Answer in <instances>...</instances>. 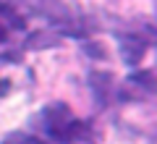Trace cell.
<instances>
[{
    "label": "cell",
    "mask_w": 157,
    "mask_h": 144,
    "mask_svg": "<svg viewBox=\"0 0 157 144\" xmlns=\"http://www.w3.org/2000/svg\"><path fill=\"white\" fill-rule=\"evenodd\" d=\"M147 47H149V39L139 34H121V42H118V50L126 66H139L141 58L147 55Z\"/></svg>",
    "instance_id": "obj_2"
},
{
    "label": "cell",
    "mask_w": 157,
    "mask_h": 144,
    "mask_svg": "<svg viewBox=\"0 0 157 144\" xmlns=\"http://www.w3.org/2000/svg\"><path fill=\"white\" fill-rule=\"evenodd\" d=\"M24 26H26V21H24L21 13H18L11 3L0 0V45L8 42V39H11L16 32H21Z\"/></svg>",
    "instance_id": "obj_3"
},
{
    "label": "cell",
    "mask_w": 157,
    "mask_h": 144,
    "mask_svg": "<svg viewBox=\"0 0 157 144\" xmlns=\"http://www.w3.org/2000/svg\"><path fill=\"white\" fill-rule=\"evenodd\" d=\"M0 144H45V142H42V139H37V136H29V134L16 131V134H11V136H6Z\"/></svg>",
    "instance_id": "obj_7"
},
{
    "label": "cell",
    "mask_w": 157,
    "mask_h": 144,
    "mask_svg": "<svg viewBox=\"0 0 157 144\" xmlns=\"http://www.w3.org/2000/svg\"><path fill=\"white\" fill-rule=\"evenodd\" d=\"M8 92H11V81H8V79H0V100H3Z\"/></svg>",
    "instance_id": "obj_8"
},
{
    "label": "cell",
    "mask_w": 157,
    "mask_h": 144,
    "mask_svg": "<svg viewBox=\"0 0 157 144\" xmlns=\"http://www.w3.org/2000/svg\"><path fill=\"white\" fill-rule=\"evenodd\" d=\"M126 89H136V97H139V92L155 94V73L152 71H136L134 76L126 79Z\"/></svg>",
    "instance_id": "obj_5"
},
{
    "label": "cell",
    "mask_w": 157,
    "mask_h": 144,
    "mask_svg": "<svg viewBox=\"0 0 157 144\" xmlns=\"http://www.w3.org/2000/svg\"><path fill=\"white\" fill-rule=\"evenodd\" d=\"M89 81H92V92H94L100 107H107V105H110V97L115 94V87H113V73H107V71H94V73L89 76Z\"/></svg>",
    "instance_id": "obj_4"
},
{
    "label": "cell",
    "mask_w": 157,
    "mask_h": 144,
    "mask_svg": "<svg viewBox=\"0 0 157 144\" xmlns=\"http://www.w3.org/2000/svg\"><path fill=\"white\" fill-rule=\"evenodd\" d=\"M55 45H60L55 34H50V32H34V34L26 37V45H24V47H26V50H42V47H55Z\"/></svg>",
    "instance_id": "obj_6"
},
{
    "label": "cell",
    "mask_w": 157,
    "mask_h": 144,
    "mask_svg": "<svg viewBox=\"0 0 157 144\" xmlns=\"http://www.w3.org/2000/svg\"><path fill=\"white\" fill-rule=\"evenodd\" d=\"M39 121H42L45 134L55 144H76V142H84V139L92 136L89 123L73 118L71 107L66 102H52V105H47L42 110V115H39Z\"/></svg>",
    "instance_id": "obj_1"
}]
</instances>
